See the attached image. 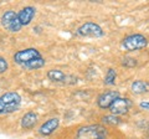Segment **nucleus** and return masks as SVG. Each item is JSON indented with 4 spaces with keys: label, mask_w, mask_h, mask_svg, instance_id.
<instances>
[{
    "label": "nucleus",
    "mask_w": 149,
    "mask_h": 139,
    "mask_svg": "<svg viewBox=\"0 0 149 139\" xmlns=\"http://www.w3.org/2000/svg\"><path fill=\"white\" fill-rule=\"evenodd\" d=\"M130 107H132V101L129 98L118 97V98L114 101V103L109 107V111L113 115H117L118 117V115H123L125 113H128Z\"/></svg>",
    "instance_id": "7"
},
{
    "label": "nucleus",
    "mask_w": 149,
    "mask_h": 139,
    "mask_svg": "<svg viewBox=\"0 0 149 139\" xmlns=\"http://www.w3.org/2000/svg\"><path fill=\"white\" fill-rule=\"evenodd\" d=\"M35 15H36L35 6H25L17 13V17H19V21H20L21 26L29 25L32 21V19L35 17Z\"/></svg>",
    "instance_id": "9"
},
{
    "label": "nucleus",
    "mask_w": 149,
    "mask_h": 139,
    "mask_svg": "<svg viewBox=\"0 0 149 139\" xmlns=\"http://www.w3.org/2000/svg\"><path fill=\"white\" fill-rule=\"evenodd\" d=\"M148 131H149V126H148Z\"/></svg>",
    "instance_id": "20"
},
{
    "label": "nucleus",
    "mask_w": 149,
    "mask_h": 139,
    "mask_svg": "<svg viewBox=\"0 0 149 139\" xmlns=\"http://www.w3.org/2000/svg\"><path fill=\"white\" fill-rule=\"evenodd\" d=\"M130 90L134 95H143L149 92V82L147 81H142V80H137L132 83Z\"/></svg>",
    "instance_id": "12"
},
{
    "label": "nucleus",
    "mask_w": 149,
    "mask_h": 139,
    "mask_svg": "<svg viewBox=\"0 0 149 139\" xmlns=\"http://www.w3.org/2000/svg\"><path fill=\"white\" fill-rule=\"evenodd\" d=\"M116 78H117V72H116L114 68H109L107 71L106 76H104V81L103 83L106 86H113L116 83Z\"/></svg>",
    "instance_id": "15"
},
{
    "label": "nucleus",
    "mask_w": 149,
    "mask_h": 139,
    "mask_svg": "<svg viewBox=\"0 0 149 139\" xmlns=\"http://www.w3.org/2000/svg\"><path fill=\"white\" fill-rule=\"evenodd\" d=\"M60 126V119L58 118H50L47 119L45 123L41 124V127L39 128V133L41 134V136H51L56 129L58 128Z\"/></svg>",
    "instance_id": "10"
},
{
    "label": "nucleus",
    "mask_w": 149,
    "mask_h": 139,
    "mask_svg": "<svg viewBox=\"0 0 149 139\" xmlns=\"http://www.w3.org/2000/svg\"><path fill=\"white\" fill-rule=\"evenodd\" d=\"M107 136L108 132L103 126L90 124L78 129L73 139H107Z\"/></svg>",
    "instance_id": "2"
},
{
    "label": "nucleus",
    "mask_w": 149,
    "mask_h": 139,
    "mask_svg": "<svg viewBox=\"0 0 149 139\" xmlns=\"http://www.w3.org/2000/svg\"><path fill=\"white\" fill-rule=\"evenodd\" d=\"M1 25L5 30H8L9 32H19L22 26L20 24V21H19V17H17V14L13 10H8L5 11L1 15Z\"/></svg>",
    "instance_id": "4"
},
{
    "label": "nucleus",
    "mask_w": 149,
    "mask_h": 139,
    "mask_svg": "<svg viewBox=\"0 0 149 139\" xmlns=\"http://www.w3.org/2000/svg\"><path fill=\"white\" fill-rule=\"evenodd\" d=\"M47 78L52 82H60V83H66L68 81V77L60 70H50L47 72Z\"/></svg>",
    "instance_id": "13"
},
{
    "label": "nucleus",
    "mask_w": 149,
    "mask_h": 139,
    "mask_svg": "<svg viewBox=\"0 0 149 139\" xmlns=\"http://www.w3.org/2000/svg\"><path fill=\"white\" fill-rule=\"evenodd\" d=\"M37 123V114L35 112H27L21 118V127L24 129H32Z\"/></svg>",
    "instance_id": "11"
},
{
    "label": "nucleus",
    "mask_w": 149,
    "mask_h": 139,
    "mask_svg": "<svg viewBox=\"0 0 149 139\" xmlns=\"http://www.w3.org/2000/svg\"><path fill=\"white\" fill-rule=\"evenodd\" d=\"M148 40L146 36H143L141 34H132L128 35L127 38H124L122 41V46L124 50L127 51H138L142 50L144 47H147Z\"/></svg>",
    "instance_id": "3"
},
{
    "label": "nucleus",
    "mask_w": 149,
    "mask_h": 139,
    "mask_svg": "<svg viewBox=\"0 0 149 139\" xmlns=\"http://www.w3.org/2000/svg\"><path fill=\"white\" fill-rule=\"evenodd\" d=\"M42 57L40 54V51H37L36 49H25V50H20L13 56L14 62L20 65V66H24V65L29 63L30 61L35 58Z\"/></svg>",
    "instance_id": "6"
},
{
    "label": "nucleus",
    "mask_w": 149,
    "mask_h": 139,
    "mask_svg": "<svg viewBox=\"0 0 149 139\" xmlns=\"http://www.w3.org/2000/svg\"><path fill=\"white\" fill-rule=\"evenodd\" d=\"M118 97H120L118 91H107L104 93L98 96V98H97V104H98V107L102 109L109 108Z\"/></svg>",
    "instance_id": "8"
},
{
    "label": "nucleus",
    "mask_w": 149,
    "mask_h": 139,
    "mask_svg": "<svg viewBox=\"0 0 149 139\" xmlns=\"http://www.w3.org/2000/svg\"><path fill=\"white\" fill-rule=\"evenodd\" d=\"M21 96L17 92H6L0 96V115L14 113L20 108Z\"/></svg>",
    "instance_id": "1"
},
{
    "label": "nucleus",
    "mask_w": 149,
    "mask_h": 139,
    "mask_svg": "<svg viewBox=\"0 0 149 139\" xmlns=\"http://www.w3.org/2000/svg\"><path fill=\"white\" fill-rule=\"evenodd\" d=\"M139 106H141V108H144V109L149 111V102H141Z\"/></svg>",
    "instance_id": "19"
},
{
    "label": "nucleus",
    "mask_w": 149,
    "mask_h": 139,
    "mask_svg": "<svg viewBox=\"0 0 149 139\" xmlns=\"http://www.w3.org/2000/svg\"><path fill=\"white\" fill-rule=\"evenodd\" d=\"M8 67H9V65H8L6 58L3 57V56H0V73L6 72L8 71Z\"/></svg>",
    "instance_id": "18"
},
{
    "label": "nucleus",
    "mask_w": 149,
    "mask_h": 139,
    "mask_svg": "<svg viewBox=\"0 0 149 139\" xmlns=\"http://www.w3.org/2000/svg\"><path fill=\"white\" fill-rule=\"evenodd\" d=\"M77 35L83 38H102L104 35L103 29L96 22H86L77 29Z\"/></svg>",
    "instance_id": "5"
},
{
    "label": "nucleus",
    "mask_w": 149,
    "mask_h": 139,
    "mask_svg": "<svg viewBox=\"0 0 149 139\" xmlns=\"http://www.w3.org/2000/svg\"><path fill=\"white\" fill-rule=\"evenodd\" d=\"M137 60H134V58H130V57H125L123 58V61H122V65L123 66H127V67H134V66H137Z\"/></svg>",
    "instance_id": "17"
},
{
    "label": "nucleus",
    "mask_w": 149,
    "mask_h": 139,
    "mask_svg": "<svg viewBox=\"0 0 149 139\" xmlns=\"http://www.w3.org/2000/svg\"><path fill=\"white\" fill-rule=\"evenodd\" d=\"M45 58L44 57H39V58H35V60H32V61H30L29 63H26L24 65V68H27V70H37V68H41V67H44L45 66Z\"/></svg>",
    "instance_id": "14"
},
{
    "label": "nucleus",
    "mask_w": 149,
    "mask_h": 139,
    "mask_svg": "<svg viewBox=\"0 0 149 139\" xmlns=\"http://www.w3.org/2000/svg\"><path fill=\"white\" fill-rule=\"evenodd\" d=\"M102 120H103L104 124H109V126H118V124H120V122H122L119 117H117V115H113V114L104 115V117L102 118Z\"/></svg>",
    "instance_id": "16"
}]
</instances>
